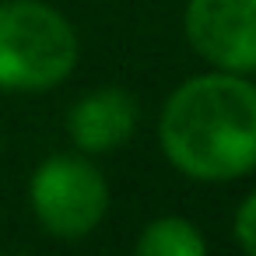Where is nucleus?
Wrapping results in <instances>:
<instances>
[{
  "label": "nucleus",
  "instance_id": "nucleus-1",
  "mask_svg": "<svg viewBox=\"0 0 256 256\" xmlns=\"http://www.w3.org/2000/svg\"><path fill=\"white\" fill-rule=\"evenodd\" d=\"M165 158L190 179L228 182L256 168V84L214 70L179 84L158 120Z\"/></svg>",
  "mask_w": 256,
  "mask_h": 256
},
{
  "label": "nucleus",
  "instance_id": "nucleus-2",
  "mask_svg": "<svg viewBox=\"0 0 256 256\" xmlns=\"http://www.w3.org/2000/svg\"><path fill=\"white\" fill-rule=\"evenodd\" d=\"M78 64L70 22L39 0L0 4V88L46 92Z\"/></svg>",
  "mask_w": 256,
  "mask_h": 256
},
{
  "label": "nucleus",
  "instance_id": "nucleus-3",
  "mask_svg": "<svg viewBox=\"0 0 256 256\" xmlns=\"http://www.w3.org/2000/svg\"><path fill=\"white\" fill-rule=\"evenodd\" d=\"M28 196L36 218L56 238H84L98 228L109 207V190L98 168L70 154L42 162L28 182Z\"/></svg>",
  "mask_w": 256,
  "mask_h": 256
},
{
  "label": "nucleus",
  "instance_id": "nucleus-4",
  "mask_svg": "<svg viewBox=\"0 0 256 256\" xmlns=\"http://www.w3.org/2000/svg\"><path fill=\"white\" fill-rule=\"evenodd\" d=\"M190 46L228 74H256V0H190Z\"/></svg>",
  "mask_w": 256,
  "mask_h": 256
},
{
  "label": "nucleus",
  "instance_id": "nucleus-5",
  "mask_svg": "<svg viewBox=\"0 0 256 256\" xmlns=\"http://www.w3.org/2000/svg\"><path fill=\"white\" fill-rule=\"evenodd\" d=\"M70 140L81 151L106 154L112 148H123L137 130V102L123 88H98L84 95L70 116H67Z\"/></svg>",
  "mask_w": 256,
  "mask_h": 256
},
{
  "label": "nucleus",
  "instance_id": "nucleus-6",
  "mask_svg": "<svg viewBox=\"0 0 256 256\" xmlns=\"http://www.w3.org/2000/svg\"><path fill=\"white\" fill-rule=\"evenodd\" d=\"M204 249H207L204 235L186 218H158L144 224L137 238L140 256H200Z\"/></svg>",
  "mask_w": 256,
  "mask_h": 256
},
{
  "label": "nucleus",
  "instance_id": "nucleus-7",
  "mask_svg": "<svg viewBox=\"0 0 256 256\" xmlns=\"http://www.w3.org/2000/svg\"><path fill=\"white\" fill-rule=\"evenodd\" d=\"M235 238L242 242L246 252L256 256V193H249L242 207L235 210Z\"/></svg>",
  "mask_w": 256,
  "mask_h": 256
}]
</instances>
